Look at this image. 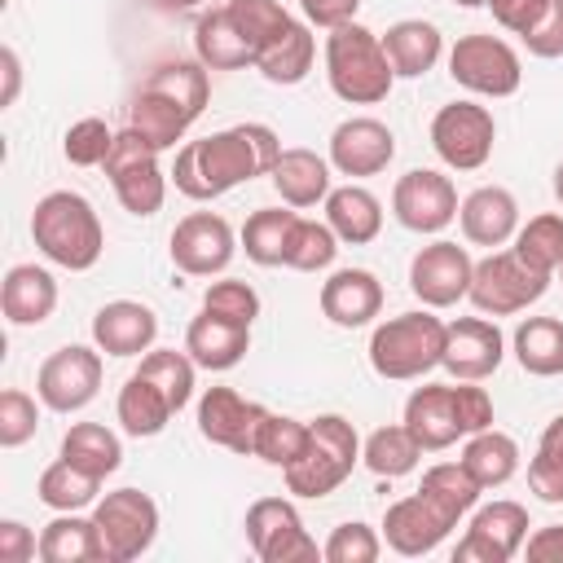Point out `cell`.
Listing matches in <instances>:
<instances>
[{"instance_id":"obj_59","label":"cell","mask_w":563,"mask_h":563,"mask_svg":"<svg viewBox=\"0 0 563 563\" xmlns=\"http://www.w3.org/2000/svg\"><path fill=\"white\" fill-rule=\"evenodd\" d=\"M453 4H462V9H484L488 0H453Z\"/></svg>"},{"instance_id":"obj_50","label":"cell","mask_w":563,"mask_h":563,"mask_svg":"<svg viewBox=\"0 0 563 563\" xmlns=\"http://www.w3.org/2000/svg\"><path fill=\"white\" fill-rule=\"evenodd\" d=\"M40 431V405L31 391L22 387H4L0 391V444L4 449H22L26 440H35Z\"/></svg>"},{"instance_id":"obj_14","label":"cell","mask_w":563,"mask_h":563,"mask_svg":"<svg viewBox=\"0 0 563 563\" xmlns=\"http://www.w3.org/2000/svg\"><path fill=\"white\" fill-rule=\"evenodd\" d=\"M101 374H106V365H101V347L97 343L92 347L88 343H66V347H57V352H48L40 361L35 396L53 413H79V409H88L97 400Z\"/></svg>"},{"instance_id":"obj_13","label":"cell","mask_w":563,"mask_h":563,"mask_svg":"<svg viewBox=\"0 0 563 563\" xmlns=\"http://www.w3.org/2000/svg\"><path fill=\"white\" fill-rule=\"evenodd\" d=\"M431 150L453 172H479L497 145V119L479 101H449L431 119Z\"/></svg>"},{"instance_id":"obj_19","label":"cell","mask_w":563,"mask_h":563,"mask_svg":"<svg viewBox=\"0 0 563 563\" xmlns=\"http://www.w3.org/2000/svg\"><path fill=\"white\" fill-rule=\"evenodd\" d=\"M325 158H330V167L339 176H352V180L378 176L396 158V132L374 114H352V119L334 123Z\"/></svg>"},{"instance_id":"obj_47","label":"cell","mask_w":563,"mask_h":563,"mask_svg":"<svg viewBox=\"0 0 563 563\" xmlns=\"http://www.w3.org/2000/svg\"><path fill=\"white\" fill-rule=\"evenodd\" d=\"M110 145H114V128H110L106 119L88 114V119H75V123L66 128V136H62V158H66L70 167H101L106 154H110Z\"/></svg>"},{"instance_id":"obj_30","label":"cell","mask_w":563,"mask_h":563,"mask_svg":"<svg viewBox=\"0 0 563 563\" xmlns=\"http://www.w3.org/2000/svg\"><path fill=\"white\" fill-rule=\"evenodd\" d=\"M383 53H387L396 79H422L444 57V35L427 18H400L383 35Z\"/></svg>"},{"instance_id":"obj_55","label":"cell","mask_w":563,"mask_h":563,"mask_svg":"<svg viewBox=\"0 0 563 563\" xmlns=\"http://www.w3.org/2000/svg\"><path fill=\"white\" fill-rule=\"evenodd\" d=\"M523 554L532 563H563V523H541L528 532Z\"/></svg>"},{"instance_id":"obj_20","label":"cell","mask_w":563,"mask_h":563,"mask_svg":"<svg viewBox=\"0 0 563 563\" xmlns=\"http://www.w3.org/2000/svg\"><path fill=\"white\" fill-rule=\"evenodd\" d=\"M264 413H268V409H264L260 400H246V396L233 391V387H207V391L198 396V435H202L207 444H220V449H229V453L251 457L255 431H260Z\"/></svg>"},{"instance_id":"obj_28","label":"cell","mask_w":563,"mask_h":563,"mask_svg":"<svg viewBox=\"0 0 563 563\" xmlns=\"http://www.w3.org/2000/svg\"><path fill=\"white\" fill-rule=\"evenodd\" d=\"M57 308V282L44 264H13L0 282V312L9 325H44Z\"/></svg>"},{"instance_id":"obj_26","label":"cell","mask_w":563,"mask_h":563,"mask_svg":"<svg viewBox=\"0 0 563 563\" xmlns=\"http://www.w3.org/2000/svg\"><path fill=\"white\" fill-rule=\"evenodd\" d=\"M185 352L194 356L198 369L224 374V369H233V365L246 361V352H251V325H238V321H224V317L198 308V317L185 330Z\"/></svg>"},{"instance_id":"obj_34","label":"cell","mask_w":563,"mask_h":563,"mask_svg":"<svg viewBox=\"0 0 563 563\" xmlns=\"http://www.w3.org/2000/svg\"><path fill=\"white\" fill-rule=\"evenodd\" d=\"M312 62H317V35H312V22L295 18V22H290V26L260 53L255 70H260L268 84H277V88H295V84L308 79Z\"/></svg>"},{"instance_id":"obj_4","label":"cell","mask_w":563,"mask_h":563,"mask_svg":"<svg viewBox=\"0 0 563 563\" xmlns=\"http://www.w3.org/2000/svg\"><path fill=\"white\" fill-rule=\"evenodd\" d=\"M31 242L48 264L88 273L106 251V229L79 189H48L31 211Z\"/></svg>"},{"instance_id":"obj_53","label":"cell","mask_w":563,"mask_h":563,"mask_svg":"<svg viewBox=\"0 0 563 563\" xmlns=\"http://www.w3.org/2000/svg\"><path fill=\"white\" fill-rule=\"evenodd\" d=\"M40 554V537L22 519H0V563H31Z\"/></svg>"},{"instance_id":"obj_42","label":"cell","mask_w":563,"mask_h":563,"mask_svg":"<svg viewBox=\"0 0 563 563\" xmlns=\"http://www.w3.org/2000/svg\"><path fill=\"white\" fill-rule=\"evenodd\" d=\"M308 422L303 418H290V413H264V422H260V431H255V449H251V457H260L264 466H277V471H286L290 462H299L303 457V449H308Z\"/></svg>"},{"instance_id":"obj_46","label":"cell","mask_w":563,"mask_h":563,"mask_svg":"<svg viewBox=\"0 0 563 563\" xmlns=\"http://www.w3.org/2000/svg\"><path fill=\"white\" fill-rule=\"evenodd\" d=\"M334 255H339V238H334V229H330L325 220H308V216H299L295 238H290L286 268H295V273H321V268L334 264Z\"/></svg>"},{"instance_id":"obj_60","label":"cell","mask_w":563,"mask_h":563,"mask_svg":"<svg viewBox=\"0 0 563 563\" xmlns=\"http://www.w3.org/2000/svg\"><path fill=\"white\" fill-rule=\"evenodd\" d=\"M559 282H563V264H559Z\"/></svg>"},{"instance_id":"obj_25","label":"cell","mask_w":563,"mask_h":563,"mask_svg":"<svg viewBox=\"0 0 563 563\" xmlns=\"http://www.w3.org/2000/svg\"><path fill=\"white\" fill-rule=\"evenodd\" d=\"M457 224H462V238H466L471 246L497 251V246L515 242V233H519V202H515V194L501 189V185H479V189H471V194L462 198Z\"/></svg>"},{"instance_id":"obj_35","label":"cell","mask_w":563,"mask_h":563,"mask_svg":"<svg viewBox=\"0 0 563 563\" xmlns=\"http://www.w3.org/2000/svg\"><path fill=\"white\" fill-rule=\"evenodd\" d=\"M295 224H299V211L295 207H260V211L246 216L238 242H242V251H246L251 264H260V268H286Z\"/></svg>"},{"instance_id":"obj_21","label":"cell","mask_w":563,"mask_h":563,"mask_svg":"<svg viewBox=\"0 0 563 563\" xmlns=\"http://www.w3.org/2000/svg\"><path fill=\"white\" fill-rule=\"evenodd\" d=\"M506 361V334L497 330V317H457L444 330V369L466 383H484Z\"/></svg>"},{"instance_id":"obj_3","label":"cell","mask_w":563,"mask_h":563,"mask_svg":"<svg viewBox=\"0 0 563 563\" xmlns=\"http://www.w3.org/2000/svg\"><path fill=\"white\" fill-rule=\"evenodd\" d=\"M400 422L413 431L422 453H440V449H453L457 440L493 427V396L466 378L422 383L409 391Z\"/></svg>"},{"instance_id":"obj_8","label":"cell","mask_w":563,"mask_h":563,"mask_svg":"<svg viewBox=\"0 0 563 563\" xmlns=\"http://www.w3.org/2000/svg\"><path fill=\"white\" fill-rule=\"evenodd\" d=\"M550 282L554 277L532 268L515 246H497L484 260H475L466 299L484 317H515V312H528L550 290Z\"/></svg>"},{"instance_id":"obj_27","label":"cell","mask_w":563,"mask_h":563,"mask_svg":"<svg viewBox=\"0 0 563 563\" xmlns=\"http://www.w3.org/2000/svg\"><path fill=\"white\" fill-rule=\"evenodd\" d=\"M194 57L207 70H246L255 66V48L246 40V31L238 26V18L229 13V4L202 9L194 22Z\"/></svg>"},{"instance_id":"obj_16","label":"cell","mask_w":563,"mask_h":563,"mask_svg":"<svg viewBox=\"0 0 563 563\" xmlns=\"http://www.w3.org/2000/svg\"><path fill=\"white\" fill-rule=\"evenodd\" d=\"M457 207H462L457 202V185L435 167H409L391 185V216H396L400 229H409L418 238L422 233L427 238L444 233L457 220Z\"/></svg>"},{"instance_id":"obj_9","label":"cell","mask_w":563,"mask_h":563,"mask_svg":"<svg viewBox=\"0 0 563 563\" xmlns=\"http://www.w3.org/2000/svg\"><path fill=\"white\" fill-rule=\"evenodd\" d=\"M158 154L163 150H154L141 132L123 128V132H114V145H110V154L101 163L106 176H110V189H114L119 207L128 216H136V220H150L167 202V180L172 176L163 172Z\"/></svg>"},{"instance_id":"obj_54","label":"cell","mask_w":563,"mask_h":563,"mask_svg":"<svg viewBox=\"0 0 563 563\" xmlns=\"http://www.w3.org/2000/svg\"><path fill=\"white\" fill-rule=\"evenodd\" d=\"M356 9H361V0H299L303 22H312V26H321V31H334V26L352 22Z\"/></svg>"},{"instance_id":"obj_58","label":"cell","mask_w":563,"mask_h":563,"mask_svg":"<svg viewBox=\"0 0 563 563\" xmlns=\"http://www.w3.org/2000/svg\"><path fill=\"white\" fill-rule=\"evenodd\" d=\"M554 198H559V207H563V163L554 167Z\"/></svg>"},{"instance_id":"obj_7","label":"cell","mask_w":563,"mask_h":563,"mask_svg":"<svg viewBox=\"0 0 563 563\" xmlns=\"http://www.w3.org/2000/svg\"><path fill=\"white\" fill-rule=\"evenodd\" d=\"M308 449L299 462H290L282 471L286 493L299 501H321L334 488H343L352 479V471L361 466V435L343 413H317L308 418Z\"/></svg>"},{"instance_id":"obj_51","label":"cell","mask_w":563,"mask_h":563,"mask_svg":"<svg viewBox=\"0 0 563 563\" xmlns=\"http://www.w3.org/2000/svg\"><path fill=\"white\" fill-rule=\"evenodd\" d=\"M523 48L541 62L563 57V0H545V13L532 22V31L523 35Z\"/></svg>"},{"instance_id":"obj_45","label":"cell","mask_w":563,"mask_h":563,"mask_svg":"<svg viewBox=\"0 0 563 563\" xmlns=\"http://www.w3.org/2000/svg\"><path fill=\"white\" fill-rule=\"evenodd\" d=\"M515 251H519L532 268H541V273L554 277L559 264H563V216H559V211H541V216H532L528 224H519Z\"/></svg>"},{"instance_id":"obj_37","label":"cell","mask_w":563,"mask_h":563,"mask_svg":"<svg viewBox=\"0 0 563 563\" xmlns=\"http://www.w3.org/2000/svg\"><path fill=\"white\" fill-rule=\"evenodd\" d=\"M510 352L523 374L559 378L563 374V321L559 317H523L510 334Z\"/></svg>"},{"instance_id":"obj_38","label":"cell","mask_w":563,"mask_h":563,"mask_svg":"<svg viewBox=\"0 0 563 563\" xmlns=\"http://www.w3.org/2000/svg\"><path fill=\"white\" fill-rule=\"evenodd\" d=\"M57 457H66L70 466L106 479V475H114L123 466V440L106 422H70L66 435H62Z\"/></svg>"},{"instance_id":"obj_1","label":"cell","mask_w":563,"mask_h":563,"mask_svg":"<svg viewBox=\"0 0 563 563\" xmlns=\"http://www.w3.org/2000/svg\"><path fill=\"white\" fill-rule=\"evenodd\" d=\"M282 158V136L268 123H233L211 136L185 141L172 163V185L194 202H216L229 189L268 176Z\"/></svg>"},{"instance_id":"obj_32","label":"cell","mask_w":563,"mask_h":563,"mask_svg":"<svg viewBox=\"0 0 563 563\" xmlns=\"http://www.w3.org/2000/svg\"><path fill=\"white\" fill-rule=\"evenodd\" d=\"M114 418L123 427V435L132 440H150L158 431H167V422L176 418V405L163 396L158 383H150L141 369H132L119 387V400H114Z\"/></svg>"},{"instance_id":"obj_15","label":"cell","mask_w":563,"mask_h":563,"mask_svg":"<svg viewBox=\"0 0 563 563\" xmlns=\"http://www.w3.org/2000/svg\"><path fill=\"white\" fill-rule=\"evenodd\" d=\"M238 233L220 211H189L167 238V255L185 277H220L238 255Z\"/></svg>"},{"instance_id":"obj_18","label":"cell","mask_w":563,"mask_h":563,"mask_svg":"<svg viewBox=\"0 0 563 563\" xmlns=\"http://www.w3.org/2000/svg\"><path fill=\"white\" fill-rule=\"evenodd\" d=\"M471 273H475V260L466 246L449 242V238H435L427 246L413 251L409 260V290L422 308H453L457 299H466L471 290Z\"/></svg>"},{"instance_id":"obj_12","label":"cell","mask_w":563,"mask_h":563,"mask_svg":"<svg viewBox=\"0 0 563 563\" xmlns=\"http://www.w3.org/2000/svg\"><path fill=\"white\" fill-rule=\"evenodd\" d=\"M246 545L260 563H317L321 545L308 537L299 506L290 497H255L242 519Z\"/></svg>"},{"instance_id":"obj_29","label":"cell","mask_w":563,"mask_h":563,"mask_svg":"<svg viewBox=\"0 0 563 563\" xmlns=\"http://www.w3.org/2000/svg\"><path fill=\"white\" fill-rule=\"evenodd\" d=\"M330 172H334V167H330L325 154L303 150V145H290V150H282V158H277V167L268 172V180H273V189H277V198H282L286 207L308 211V207L325 202V194L334 189V185H330Z\"/></svg>"},{"instance_id":"obj_17","label":"cell","mask_w":563,"mask_h":563,"mask_svg":"<svg viewBox=\"0 0 563 563\" xmlns=\"http://www.w3.org/2000/svg\"><path fill=\"white\" fill-rule=\"evenodd\" d=\"M528 506L497 497L471 510L466 537L453 545V563H510L528 541Z\"/></svg>"},{"instance_id":"obj_22","label":"cell","mask_w":563,"mask_h":563,"mask_svg":"<svg viewBox=\"0 0 563 563\" xmlns=\"http://www.w3.org/2000/svg\"><path fill=\"white\" fill-rule=\"evenodd\" d=\"M453 528H457V519L444 515L422 488L409 493V497H400V501H391L387 515H383V541H387V550H396L400 559H422V554H431Z\"/></svg>"},{"instance_id":"obj_36","label":"cell","mask_w":563,"mask_h":563,"mask_svg":"<svg viewBox=\"0 0 563 563\" xmlns=\"http://www.w3.org/2000/svg\"><path fill=\"white\" fill-rule=\"evenodd\" d=\"M457 462L475 475V484L484 493L488 488H501V484H510L519 475V440L506 435V431H497V427H484V431H475V435L462 440V457Z\"/></svg>"},{"instance_id":"obj_2","label":"cell","mask_w":563,"mask_h":563,"mask_svg":"<svg viewBox=\"0 0 563 563\" xmlns=\"http://www.w3.org/2000/svg\"><path fill=\"white\" fill-rule=\"evenodd\" d=\"M211 101V70L194 57H172L158 62L141 88L128 101V128L141 132L154 150H176L185 132L198 123V114Z\"/></svg>"},{"instance_id":"obj_43","label":"cell","mask_w":563,"mask_h":563,"mask_svg":"<svg viewBox=\"0 0 563 563\" xmlns=\"http://www.w3.org/2000/svg\"><path fill=\"white\" fill-rule=\"evenodd\" d=\"M528 493L545 506L563 501V413H554L537 440V453L528 462Z\"/></svg>"},{"instance_id":"obj_44","label":"cell","mask_w":563,"mask_h":563,"mask_svg":"<svg viewBox=\"0 0 563 563\" xmlns=\"http://www.w3.org/2000/svg\"><path fill=\"white\" fill-rule=\"evenodd\" d=\"M150 383H158L163 387V396L176 405V413L194 400V378H198V365H194V356L180 347H150L145 356H141V365H136Z\"/></svg>"},{"instance_id":"obj_49","label":"cell","mask_w":563,"mask_h":563,"mask_svg":"<svg viewBox=\"0 0 563 563\" xmlns=\"http://www.w3.org/2000/svg\"><path fill=\"white\" fill-rule=\"evenodd\" d=\"M202 308L224 317V321H238V325H255L260 317V290L251 282H238V277H220L202 290Z\"/></svg>"},{"instance_id":"obj_57","label":"cell","mask_w":563,"mask_h":563,"mask_svg":"<svg viewBox=\"0 0 563 563\" xmlns=\"http://www.w3.org/2000/svg\"><path fill=\"white\" fill-rule=\"evenodd\" d=\"M154 9H167V13H176V9H198L202 0H150Z\"/></svg>"},{"instance_id":"obj_24","label":"cell","mask_w":563,"mask_h":563,"mask_svg":"<svg viewBox=\"0 0 563 563\" xmlns=\"http://www.w3.org/2000/svg\"><path fill=\"white\" fill-rule=\"evenodd\" d=\"M158 339V312L141 299H110L92 312V343L106 356H145Z\"/></svg>"},{"instance_id":"obj_41","label":"cell","mask_w":563,"mask_h":563,"mask_svg":"<svg viewBox=\"0 0 563 563\" xmlns=\"http://www.w3.org/2000/svg\"><path fill=\"white\" fill-rule=\"evenodd\" d=\"M444 515H453L457 523L479 506V484H475V475L462 466V462H435V466H427L422 471V484H418Z\"/></svg>"},{"instance_id":"obj_31","label":"cell","mask_w":563,"mask_h":563,"mask_svg":"<svg viewBox=\"0 0 563 563\" xmlns=\"http://www.w3.org/2000/svg\"><path fill=\"white\" fill-rule=\"evenodd\" d=\"M321 207H325V224L347 246H365V242H374L383 233V202H378V194H369L356 180L330 189Z\"/></svg>"},{"instance_id":"obj_39","label":"cell","mask_w":563,"mask_h":563,"mask_svg":"<svg viewBox=\"0 0 563 563\" xmlns=\"http://www.w3.org/2000/svg\"><path fill=\"white\" fill-rule=\"evenodd\" d=\"M361 462L378 479H400L422 462V444L413 440V431L405 422H387L361 440Z\"/></svg>"},{"instance_id":"obj_48","label":"cell","mask_w":563,"mask_h":563,"mask_svg":"<svg viewBox=\"0 0 563 563\" xmlns=\"http://www.w3.org/2000/svg\"><path fill=\"white\" fill-rule=\"evenodd\" d=\"M383 532L378 528H369V523H361V519H347V523H339L330 537H325V545H321V559L325 563H374L378 554H383Z\"/></svg>"},{"instance_id":"obj_40","label":"cell","mask_w":563,"mask_h":563,"mask_svg":"<svg viewBox=\"0 0 563 563\" xmlns=\"http://www.w3.org/2000/svg\"><path fill=\"white\" fill-rule=\"evenodd\" d=\"M101 484H106V479H97V475L70 466L66 457H57V462H48V466L40 471L35 497H40L48 510H88V506H97Z\"/></svg>"},{"instance_id":"obj_5","label":"cell","mask_w":563,"mask_h":563,"mask_svg":"<svg viewBox=\"0 0 563 563\" xmlns=\"http://www.w3.org/2000/svg\"><path fill=\"white\" fill-rule=\"evenodd\" d=\"M325 84L347 106H378L387 101L396 70L383 53V35L361 26L356 18L325 35Z\"/></svg>"},{"instance_id":"obj_33","label":"cell","mask_w":563,"mask_h":563,"mask_svg":"<svg viewBox=\"0 0 563 563\" xmlns=\"http://www.w3.org/2000/svg\"><path fill=\"white\" fill-rule=\"evenodd\" d=\"M40 559L44 563H106L97 519L79 510H57L40 528Z\"/></svg>"},{"instance_id":"obj_23","label":"cell","mask_w":563,"mask_h":563,"mask_svg":"<svg viewBox=\"0 0 563 563\" xmlns=\"http://www.w3.org/2000/svg\"><path fill=\"white\" fill-rule=\"evenodd\" d=\"M321 317L339 330H361L383 312V282L369 268H334L321 282Z\"/></svg>"},{"instance_id":"obj_56","label":"cell","mask_w":563,"mask_h":563,"mask_svg":"<svg viewBox=\"0 0 563 563\" xmlns=\"http://www.w3.org/2000/svg\"><path fill=\"white\" fill-rule=\"evenodd\" d=\"M0 75H4V92H0V106H13L18 101V88H22V62L18 53L4 44L0 48Z\"/></svg>"},{"instance_id":"obj_10","label":"cell","mask_w":563,"mask_h":563,"mask_svg":"<svg viewBox=\"0 0 563 563\" xmlns=\"http://www.w3.org/2000/svg\"><path fill=\"white\" fill-rule=\"evenodd\" d=\"M449 75H453L457 88L497 101V97H515L519 92L523 62H519V53L501 35L471 31V35H457L453 40V48H449Z\"/></svg>"},{"instance_id":"obj_52","label":"cell","mask_w":563,"mask_h":563,"mask_svg":"<svg viewBox=\"0 0 563 563\" xmlns=\"http://www.w3.org/2000/svg\"><path fill=\"white\" fill-rule=\"evenodd\" d=\"M488 13H493V22L501 26V31H510V35H528L532 31V22L545 13V0H488L484 4Z\"/></svg>"},{"instance_id":"obj_11","label":"cell","mask_w":563,"mask_h":563,"mask_svg":"<svg viewBox=\"0 0 563 563\" xmlns=\"http://www.w3.org/2000/svg\"><path fill=\"white\" fill-rule=\"evenodd\" d=\"M92 519L101 532L106 563H132V559L150 554V545L158 541V501L141 488L101 493L92 506Z\"/></svg>"},{"instance_id":"obj_6","label":"cell","mask_w":563,"mask_h":563,"mask_svg":"<svg viewBox=\"0 0 563 563\" xmlns=\"http://www.w3.org/2000/svg\"><path fill=\"white\" fill-rule=\"evenodd\" d=\"M444 330L449 321H440L435 308H413L378 321L369 334V369L387 383L427 378L444 361Z\"/></svg>"}]
</instances>
